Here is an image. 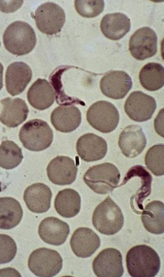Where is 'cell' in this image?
<instances>
[{"label":"cell","mask_w":164,"mask_h":277,"mask_svg":"<svg viewBox=\"0 0 164 277\" xmlns=\"http://www.w3.org/2000/svg\"><path fill=\"white\" fill-rule=\"evenodd\" d=\"M128 272L132 277H153L159 273L160 258L152 247L146 245H136L126 255Z\"/></svg>","instance_id":"cell-1"},{"label":"cell","mask_w":164,"mask_h":277,"mask_svg":"<svg viewBox=\"0 0 164 277\" xmlns=\"http://www.w3.org/2000/svg\"><path fill=\"white\" fill-rule=\"evenodd\" d=\"M5 49L16 55L28 54L34 48L36 37L34 30L27 23L16 21L11 23L3 35Z\"/></svg>","instance_id":"cell-2"},{"label":"cell","mask_w":164,"mask_h":277,"mask_svg":"<svg viewBox=\"0 0 164 277\" xmlns=\"http://www.w3.org/2000/svg\"><path fill=\"white\" fill-rule=\"evenodd\" d=\"M92 221L97 230L102 234L111 235L122 228L124 217L119 206L108 196L94 210Z\"/></svg>","instance_id":"cell-3"},{"label":"cell","mask_w":164,"mask_h":277,"mask_svg":"<svg viewBox=\"0 0 164 277\" xmlns=\"http://www.w3.org/2000/svg\"><path fill=\"white\" fill-rule=\"evenodd\" d=\"M120 174L112 164L105 163L90 167L83 176L84 182L94 192L100 194L111 193L117 187Z\"/></svg>","instance_id":"cell-4"},{"label":"cell","mask_w":164,"mask_h":277,"mask_svg":"<svg viewBox=\"0 0 164 277\" xmlns=\"http://www.w3.org/2000/svg\"><path fill=\"white\" fill-rule=\"evenodd\" d=\"M19 137L26 149L39 152L51 146L53 140V132L47 122L34 119L23 125Z\"/></svg>","instance_id":"cell-5"},{"label":"cell","mask_w":164,"mask_h":277,"mask_svg":"<svg viewBox=\"0 0 164 277\" xmlns=\"http://www.w3.org/2000/svg\"><path fill=\"white\" fill-rule=\"evenodd\" d=\"M28 266L35 276L51 277L58 274L62 268V259L55 250L42 247L30 255Z\"/></svg>","instance_id":"cell-6"},{"label":"cell","mask_w":164,"mask_h":277,"mask_svg":"<svg viewBox=\"0 0 164 277\" xmlns=\"http://www.w3.org/2000/svg\"><path fill=\"white\" fill-rule=\"evenodd\" d=\"M86 118L94 128L102 133H108L116 128L119 115L116 108L111 103L99 101L88 109Z\"/></svg>","instance_id":"cell-7"},{"label":"cell","mask_w":164,"mask_h":277,"mask_svg":"<svg viewBox=\"0 0 164 277\" xmlns=\"http://www.w3.org/2000/svg\"><path fill=\"white\" fill-rule=\"evenodd\" d=\"M34 18L38 29L50 35L59 33L65 22L63 9L53 2L40 5L35 11Z\"/></svg>","instance_id":"cell-8"},{"label":"cell","mask_w":164,"mask_h":277,"mask_svg":"<svg viewBox=\"0 0 164 277\" xmlns=\"http://www.w3.org/2000/svg\"><path fill=\"white\" fill-rule=\"evenodd\" d=\"M157 34L152 29L149 27H142L131 36L129 50L133 57L143 60L157 53Z\"/></svg>","instance_id":"cell-9"},{"label":"cell","mask_w":164,"mask_h":277,"mask_svg":"<svg viewBox=\"0 0 164 277\" xmlns=\"http://www.w3.org/2000/svg\"><path fill=\"white\" fill-rule=\"evenodd\" d=\"M92 268L97 277H120L124 273L122 254L116 249L106 248L94 259Z\"/></svg>","instance_id":"cell-10"},{"label":"cell","mask_w":164,"mask_h":277,"mask_svg":"<svg viewBox=\"0 0 164 277\" xmlns=\"http://www.w3.org/2000/svg\"><path fill=\"white\" fill-rule=\"evenodd\" d=\"M157 108L155 99L141 91L132 92L125 101L124 110L133 120L143 122L150 119Z\"/></svg>","instance_id":"cell-11"},{"label":"cell","mask_w":164,"mask_h":277,"mask_svg":"<svg viewBox=\"0 0 164 277\" xmlns=\"http://www.w3.org/2000/svg\"><path fill=\"white\" fill-rule=\"evenodd\" d=\"M100 86L106 96L118 100L125 97L132 88V81L125 71L114 70L109 72L102 78Z\"/></svg>","instance_id":"cell-12"},{"label":"cell","mask_w":164,"mask_h":277,"mask_svg":"<svg viewBox=\"0 0 164 277\" xmlns=\"http://www.w3.org/2000/svg\"><path fill=\"white\" fill-rule=\"evenodd\" d=\"M77 167L71 158L63 156H57L48 164L47 173L49 180L58 185H69L75 180Z\"/></svg>","instance_id":"cell-13"},{"label":"cell","mask_w":164,"mask_h":277,"mask_svg":"<svg viewBox=\"0 0 164 277\" xmlns=\"http://www.w3.org/2000/svg\"><path fill=\"white\" fill-rule=\"evenodd\" d=\"M147 140L141 127L138 125L125 127L119 135L118 144L122 154L128 158L136 157L145 149Z\"/></svg>","instance_id":"cell-14"},{"label":"cell","mask_w":164,"mask_h":277,"mask_svg":"<svg viewBox=\"0 0 164 277\" xmlns=\"http://www.w3.org/2000/svg\"><path fill=\"white\" fill-rule=\"evenodd\" d=\"M70 244L76 256L86 258L91 256L99 248L101 240L93 230L81 227L76 229L72 234Z\"/></svg>","instance_id":"cell-15"},{"label":"cell","mask_w":164,"mask_h":277,"mask_svg":"<svg viewBox=\"0 0 164 277\" xmlns=\"http://www.w3.org/2000/svg\"><path fill=\"white\" fill-rule=\"evenodd\" d=\"M76 147L79 156L87 162L101 160L106 156L108 150L106 140L91 133L85 134L80 137Z\"/></svg>","instance_id":"cell-16"},{"label":"cell","mask_w":164,"mask_h":277,"mask_svg":"<svg viewBox=\"0 0 164 277\" xmlns=\"http://www.w3.org/2000/svg\"><path fill=\"white\" fill-rule=\"evenodd\" d=\"M0 121L3 124L14 128L26 119L29 109L22 99L7 97L0 100Z\"/></svg>","instance_id":"cell-17"},{"label":"cell","mask_w":164,"mask_h":277,"mask_svg":"<svg viewBox=\"0 0 164 277\" xmlns=\"http://www.w3.org/2000/svg\"><path fill=\"white\" fill-rule=\"evenodd\" d=\"M32 77V70L26 63L22 61L11 63L5 72V82L7 92L12 96L21 93Z\"/></svg>","instance_id":"cell-18"},{"label":"cell","mask_w":164,"mask_h":277,"mask_svg":"<svg viewBox=\"0 0 164 277\" xmlns=\"http://www.w3.org/2000/svg\"><path fill=\"white\" fill-rule=\"evenodd\" d=\"M69 232L68 224L54 217L44 219L38 227V233L40 238L45 242L55 246L63 244Z\"/></svg>","instance_id":"cell-19"},{"label":"cell","mask_w":164,"mask_h":277,"mask_svg":"<svg viewBox=\"0 0 164 277\" xmlns=\"http://www.w3.org/2000/svg\"><path fill=\"white\" fill-rule=\"evenodd\" d=\"M51 121L56 130L71 132L80 124L81 113L79 109L74 106L62 105L54 110L51 115Z\"/></svg>","instance_id":"cell-20"},{"label":"cell","mask_w":164,"mask_h":277,"mask_svg":"<svg viewBox=\"0 0 164 277\" xmlns=\"http://www.w3.org/2000/svg\"><path fill=\"white\" fill-rule=\"evenodd\" d=\"M52 197V191L47 185L37 183L29 186L26 189L23 199L30 211L43 213L50 209Z\"/></svg>","instance_id":"cell-21"},{"label":"cell","mask_w":164,"mask_h":277,"mask_svg":"<svg viewBox=\"0 0 164 277\" xmlns=\"http://www.w3.org/2000/svg\"><path fill=\"white\" fill-rule=\"evenodd\" d=\"M29 103L34 108L44 110L50 107L55 101V93L50 83L39 78L31 86L27 92Z\"/></svg>","instance_id":"cell-22"},{"label":"cell","mask_w":164,"mask_h":277,"mask_svg":"<svg viewBox=\"0 0 164 277\" xmlns=\"http://www.w3.org/2000/svg\"><path fill=\"white\" fill-rule=\"evenodd\" d=\"M131 22L129 18L122 13L106 14L102 18L100 28L102 33L108 39L118 40L130 30Z\"/></svg>","instance_id":"cell-23"},{"label":"cell","mask_w":164,"mask_h":277,"mask_svg":"<svg viewBox=\"0 0 164 277\" xmlns=\"http://www.w3.org/2000/svg\"><path fill=\"white\" fill-rule=\"evenodd\" d=\"M141 219L145 229L155 234L164 232V204L155 200L148 203L141 212Z\"/></svg>","instance_id":"cell-24"},{"label":"cell","mask_w":164,"mask_h":277,"mask_svg":"<svg viewBox=\"0 0 164 277\" xmlns=\"http://www.w3.org/2000/svg\"><path fill=\"white\" fill-rule=\"evenodd\" d=\"M57 213L62 217L71 218L77 215L81 208V198L75 190L66 188L59 191L54 202Z\"/></svg>","instance_id":"cell-25"},{"label":"cell","mask_w":164,"mask_h":277,"mask_svg":"<svg viewBox=\"0 0 164 277\" xmlns=\"http://www.w3.org/2000/svg\"><path fill=\"white\" fill-rule=\"evenodd\" d=\"M23 217L19 202L10 197L0 198V229H10L17 225Z\"/></svg>","instance_id":"cell-26"},{"label":"cell","mask_w":164,"mask_h":277,"mask_svg":"<svg viewBox=\"0 0 164 277\" xmlns=\"http://www.w3.org/2000/svg\"><path fill=\"white\" fill-rule=\"evenodd\" d=\"M139 79L144 88L150 91H157L164 86V66L157 62L148 63L141 68Z\"/></svg>","instance_id":"cell-27"},{"label":"cell","mask_w":164,"mask_h":277,"mask_svg":"<svg viewBox=\"0 0 164 277\" xmlns=\"http://www.w3.org/2000/svg\"><path fill=\"white\" fill-rule=\"evenodd\" d=\"M23 156L21 149L13 141H3L0 145V166L11 169L17 166Z\"/></svg>","instance_id":"cell-28"},{"label":"cell","mask_w":164,"mask_h":277,"mask_svg":"<svg viewBox=\"0 0 164 277\" xmlns=\"http://www.w3.org/2000/svg\"><path fill=\"white\" fill-rule=\"evenodd\" d=\"M139 172L141 178V186L135 195L131 197L130 204L133 210L137 214H141L143 210L142 203L151 192L152 176L142 166L139 165Z\"/></svg>","instance_id":"cell-29"},{"label":"cell","mask_w":164,"mask_h":277,"mask_svg":"<svg viewBox=\"0 0 164 277\" xmlns=\"http://www.w3.org/2000/svg\"><path fill=\"white\" fill-rule=\"evenodd\" d=\"M164 144L155 145L149 148L145 157L146 166L156 176L164 174Z\"/></svg>","instance_id":"cell-30"},{"label":"cell","mask_w":164,"mask_h":277,"mask_svg":"<svg viewBox=\"0 0 164 277\" xmlns=\"http://www.w3.org/2000/svg\"><path fill=\"white\" fill-rule=\"evenodd\" d=\"M75 9L80 15L87 18L94 17L104 10V0H75Z\"/></svg>","instance_id":"cell-31"},{"label":"cell","mask_w":164,"mask_h":277,"mask_svg":"<svg viewBox=\"0 0 164 277\" xmlns=\"http://www.w3.org/2000/svg\"><path fill=\"white\" fill-rule=\"evenodd\" d=\"M16 252L17 246L14 240L8 235L0 234V264L11 261Z\"/></svg>","instance_id":"cell-32"},{"label":"cell","mask_w":164,"mask_h":277,"mask_svg":"<svg viewBox=\"0 0 164 277\" xmlns=\"http://www.w3.org/2000/svg\"><path fill=\"white\" fill-rule=\"evenodd\" d=\"M23 1H0V10L3 12H13L22 5Z\"/></svg>","instance_id":"cell-33"},{"label":"cell","mask_w":164,"mask_h":277,"mask_svg":"<svg viewBox=\"0 0 164 277\" xmlns=\"http://www.w3.org/2000/svg\"><path fill=\"white\" fill-rule=\"evenodd\" d=\"M154 126L157 133L164 137V109L158 113L154 120Z\"/></svg>","instance_id":"cell-34"},{"label":"cell","mask_w":164,"mask_h":277,"mask_svg":"<svg viewBox=\"0 0 164 277\" xmlns=\"http://www.w3.org/2000/svg\"><path fill=\"white\" fill-rule=\"evenodd\" d=\"M3 67L0 62V90L3 87Z\"/></svg>","instance_id":"cell-35"},{"label":"cell","mask_w":164,"mask_h":277,"mask_svg":"<svg viewBox=\"0 0 164 277\" xmlns=\"http://www.w3.org/2000/svg\"></svg>","instance_id":"cell-36"}]
</instances>
